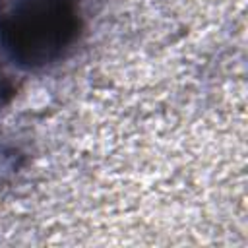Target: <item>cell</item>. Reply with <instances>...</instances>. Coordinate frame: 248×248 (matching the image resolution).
Instances as JSON below:
<instances>
[{
	"mask_svg": "<svg viewBox=\"0 0 248 248\" xmlns=\"http://www.w3.org/2000/svg\"><path fill=\"white\" fill-rule=\"evenodd\" d=\"M2 91H4V89H2V83H0V95H2Z\"/></svg>",
	"mask_w": 248,
	"mask_h": 248,
	"instance_id": "obj_2",
	"label": "cell"
},
{
	"mask_svg": "<svg viewBox=\"0 0 248 248\" xmlns=\"http://www.w3.org/2000/svg\"><path fill=\"white\" fill-rule=\"evenodd\" d=\"M79 25L78 0H0V48L25 70L58 62Z\"/></svg>",
	"mask_w": 248,
	"mask_h": 248,
	"instance_id": "obj_1",
	"label": "cell"
}]
</instances>
